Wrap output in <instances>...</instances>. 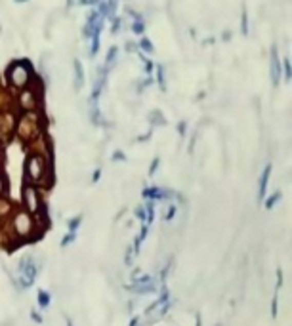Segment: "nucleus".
Returning <instances> with one entry per match:
<instances>
[{"instance_id":"1","label":"nucleus","mask_w":292,"mask_h":326,"mask_svg":"<svg viewBox=\"0 0 292 326\" xmlns=\"http://www.w3.org/2000/svg\"><path fill=\"white\" fill-rule=\"evenodd\" d=\"M48 160L44 155L31 153L25 159V178L34 185H46L48 183Z\"/></svg>"},{"instance_id":"2","label":"nucleus","mask_w":292,"mask_h":326,"mask_svg":"<svg viewBox=\"0 0 292 326\" xmlns=\"http://www.w3.org/2000/svg\"><path fill=\"white\" fill-rule=\"evenodd\" d=\"M15 132L20 133V138L23 141H34L41 138L42 132V122L38 119L36 113H25L21 117V120H17V126H15Z\"/></svg>"},{"instance_id":"3","label":"nucleus","mask_w":292,"mask_h":326,"mask_svg":"<svg viewBox=\"0 0 292 326\" xmlns=\"http://www.w3.org/2000/svg\"><path fill=\"white\" fill-rule=\"evenodd\" d=\"M10 229L17 240H29L33 239L31 235L34 233V225H33V216L25 210H17L15 214H12V221H10Z\"/></svg>"},{"instance_id":"4","label":"nucleus","mask_w":292,"mask_h":326,"mask_svg":"<svg viewBox=\"0 0 292 326\" xmlns=\"http://www.w3.org/2000/svg\"><path fill=\"white\" fill-rule=\"evenodd\" d=\"M8 82L12 84L14 88H20V90H25L31 80V73L27 69V63L25 61H15L12 65L8 67Z\"/></svg>"},{"instance_id":"5","label":"nucleus","mask_w":292,"mask_h":326,"mask_svg":"<svg viewBox=\"0 0 292 326\" xmlns=\"http://www.w3.org/2000/svg\"><path fill=\"white\" fill-rule=\"evenodd\" d=\"M21 202H23V210H25V212H29L31 216L38 214L42 208H44L41 195H38V189H36L34 185H29V183L23 187V193H21Z\"/></svg>"},{"instance_id":"6","label":"nucleus","mask_w":292,"mask_h":326,"mask_svg":"<svg viewBox=\"0 0 292 326\" xmlns=\"http://www.w3.org/2000/svg\"><path fill=\"white\" fill-rule=\"evenodd\" d=\"M20 275H21V284L23 288H27L33 284L34 277H36V265H34L33 258H23L20 263Z\"/></svg>"},{"instance_id":"7","label":"nucleus","mask_w":292,"mask_h":326,"mask_svg":"<svg viewBox=\"0 0 292 326\" xmlns=\"http://www.w3.org/2000/svg\"><path fill=\"white\" fill-rule=\"evenodd\" d=\"M20 105L25 113H31L34 107H36V95H34V90H21L20 93Z\"/></svg>"},{"instance_id":"8","label":"nucleus","mask_w":292,"mask_h":326,"mask_svg":"<svg viewBox=\"0 0 292 326\" xmlns=\"http://www.w3.org/2000/svg\"><path fill=\"white\" fill-rule=\"evenodd\" d=\"M269 172H271V166L267 164L264 170V174H262V178H260V200L264 199L265 195V189H267V180H269Z\"/></svg>"},{"instance_id":"9","label":"nucleus","mask_w":292,"mask_h":326,"mask_svg":"<svg viewBox=\"0 0 292 326\" xmlns=\"http://www.w3.org/2000/svg\"><path fill=\"white\" fill-rule=\"evenodd\" d=\"M38 305H41L42 309H46V307L50 305V294L44 292V290L38 292Z\"/></svg>"},{"instance_id":"10","label":"nucleus","mask_w":292,"mask_h":326,"mask_svg":"<svg viewBox=\"0 0 292 326\" xmlns=\"http://www.w3.org/2000/svg\"><path fill=\"white\" fill-rule=\"evenodd\" d=\"M279 199H281V193H275V195H271V197H269V199L265 200V208H273V206H275V202H277Z\"/></svg>"},{"instance_id":"11","label":"nucleus","mask_w":292,"mask_h":326,"mask_svg":"<svg viewBox=\"0 0 292 326\" xmlns=\"http://www.w3.org/2000/svg\"><path fill=\"white\" fill-rule=\"evenodd\" d=\"M81 221H82V218H75V220H73L71 223H69V231H71V233H75L76 227L81 225Z\"/></svg>"},{"instance_id":"12","label":"nucleus","mask_w":292,"mask_h":326,"mask_svg":"<svg viewBox=\"0 0 292 326\" xmlns=\"http://www.w3.org/2000/svg\"><path fill=\"white\" fill-rule=\"evenodd\" d=\"M6 193V180H4V176L0 172V197Z\"/></svg>"},{"instance_id":"13","label":"nucleus","mask_w":292,"mask_h":326,"mask_svg":"<svg viewBox=\"0 0 292 326\" xmlns=\"http://www.w3.org/2000/svg\"><path fill=\"white\" fill-rule=\"evenodd\" d=\"M73 240H75V233H69L67 239H63V240H62V246H67V244H71Z\"/></svg>"},{"instance_id":"14","label":"nucleus","mask_w":292,"mask_h":326,"mask_svg":"<svg viewBox=\"0 0 292 326\" xmlns=\"http://www.w3.org/2000/svg\"><path fill=\"white\" fill-rule=\"evenodd\" d=\"M174 214H176V208H174V206L168 208V214H166V220H172V218H174Z\"/></svg>"},{"instance_id":"15","label":"nucleus","mask_w":292,"mask_h":326,"mask_svg":"<svg viewBox=\"0 0 292 326\" xmlns=\"http://www.w3.org/2000/svg\"><path fill=\"white\" fill-rule=\"evenodd\" d=\"M143 48H145L147 52H151V50H153V46H151V42H149V40H143Z\"/></svg>"},{"instance_id":"16","label":"nucleus","mask_w":292,"mask_h":326,"mask_svg":"<svg viewBox=\"0 0 292 326\" xmlns=\"http://www.w3.org/2000/svg\"><path fill=\"white\" fill-rule=\"evenodd\" d=\"M0 143H2V132H0Z\"/></svg>"}]
</instances>
